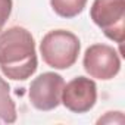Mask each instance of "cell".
Returning a JSON list of instances; mask_svg holds the SVG:
<instances>
[{
	"label": "cell",
	"mask_w": 125,
	"mask_h": 125,
	"mask_svg": "<svg viewBox=\"0 0 125 125\" xmlns=\"http://www.w3.org/2000/svg\"><path fill=\"white\" fill-rule=\"evenodd\" d=\"M12 0H0V31L6 25L10 13H12Z\"/></svg>",
	"instance_id": "9c48e42d"
},
{
	"label": "cell",
	"mask_w": 125,
	"mask_h": 125,
	"mask_svg": "<svg viewBox=\"0 0 125 125\" xmlns=\"http://www.w3.org/2000/svg\"><path fill=\"white\" fill-rule=\"evenodd\" d=\"M93 22L115 43L125 37V0H94L90 9Z\"/></svg>",
	"instance_id": "3957f363"
},
{
	"label": "cell",
	"mask_w": 125,
	"mask_h": 125,
	"mask_svg": "<svg viewBox=\"0 0 125 125\" xmlns=\"http://www.w3.org/2000/svg\"><path fill=\"white\" fill-rule=\"evenodd\" d=\"M81 43L78 37L66 30H53L47 32L40 43L41 57L50 68L68 69L80 54Z\"/></svg>",
	"instance_id": "7a4b0ae2"
},
{
	"label": "cell",
	"mask_w": 125,
	"mask_h": 125,
	"mask_svg": "<svg viewBox=\"0 0 125 125\" xmlns=\"http://www.w3.org/2000/svg\"><path fill=\"white\" fill-rule=\"evenodd\" d=\"M65 81L59 74L44 72L32 80L28 91L31 104L43 112L53 110L60 104V94Z\"/></svg>",
	"instance_id": "5b68a950"
},
{
	"label": "cell",
	"mask_w": 125,
	"mask_h": 125,
	"mask_svg": "<svg viewBox=\"0 0 125 125\" xmlns=\"http://www.w3.org/2000/svg\"><path fill=\"white\" fill-rule=\"evenodd\" d=\"M83 65L91 78L107 81L118 75L121 59L113 47L107 44H93L84 53Z\"/></svg>",
	"instance_id": "277c9868"
},
{
	"label": "cell",
	"mask_w": 125,
	"mask_h": 125,
	"mask_svg": "<svg viewBox=\"0 0 125 125\" xmlns=\"http://www.w3.org/2000/svg\"><path fill=\"white\" fill-rule=\"evenodd\" d=\"M38 66L35 43L31 32L12 27L0 34V71L13 81L28 80Z\"/></svg>",
	"instance_id": "6da1fadb"
},
{
	"label": "cell",
	"mask_w": 125,
	"mask_h": 125,
	"mask_svg": "<svg viewBox=\"0 0 125 125\" xmlns=\"http://www.w3.org/2000/svg\"><path fill=\"white\" fill-rule=\"evenodd\" d=\"M50 5L56 15L69 19L78 16L84 10L87 0H50Z\"/></svg>",
	"instance_id": "ba28073f"
},
{
	"label": "cell",
	"mask_w": 125,
	"mask_h": 125,
	"mask_svg": "<svg viewBox=\"0 0 125 125\" xmlns=\"http://www.w3.org/2000/svg\"><path fill=\"white\" fill-rule=\"evenodd\" d=\"M0 121L6 124H13L16 121V106L10 97V87L2 77H0Z\"/></svg>",
	"instance_id": "52a82bcc"
},
{
	"label": "cell",
	"mask_w": 125,
	"mask_h": 125,
	"mask_svg": "<svg viewBox=\"0 0 125 125\" xmlns=\"http://www.w3.org/2000/svg\"><path fill=\"white\" fill-rule=\"evenodd\" d=\"M97 85L91 78L77 77L62 88L60 103L74 113H85L96 104Z\"/></svg>",
	"instance_id": "8992f818"
}]
</instances>
